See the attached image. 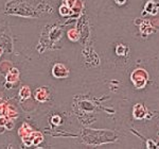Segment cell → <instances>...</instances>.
Returning <instances> with one entry per match:
<instances>
[{"label": "cell", "instance_id": "cell-1", "mask_svg": "<svg viewBox=\"0 0 159 149\" xmlns=\"http://www.w3.org/2000/svg\"><path fill=\"white\" fill-rule=\"evenodd\" d=\"M130 79H132V82L136 89H143L147 85V82L148 80V74L144 69L137 68L130 74Z\"/></svg>", "mask_w": 159, "mask_h": 149}, {"label": "cell", "instance_id": "cell-2", "mask_svg": "<svg viewBox=\"0 0 159 149\" xmlns=\"http://www.w3.org/2000/svg\"><path fill=\"white\" fill-rule=\"evenodd\" d=\"M43 141V135L39 131H34V130H33L29 135L22 137V143L25 145V147L38 146Z\"/></svg>", "mask_w": 159, "mask_h": 149}, {"label": "cell", "instance_id": "cell-3", "mask_svg": "<svg viewBox=\"0 0 159 149\" xmlns=\"http://www.w3.org/2000/svg\"><path fill=\"white\" fill-rule=\"evenodd\" d=\"M52 76L56 79H65L69 76V69L64 64L56 63L52 67Z\"/></svg>", "mask_w": 159, "mask_h": 149}, {"label": "cell", "instance_id": "cell-4", "mask_svg": "<svg viewBox=\"0 0 159 149\" xmlns=\"http://www.w3.org/2000/svg\"><path fill=\"white\" fill-rule=\"evenodd\" d=\"M133 115L136 119H143L148 115V110L143 104L137 103L133 109Z\"/></svg>", "mask_w": 159, "mask_h": 149}, {"label": "cell", "instance_id": "cell-5", "mask_svg": "<svg viewBox=\"0 0 159 149\" xmlns=\"http://www.w3.org/2000/svg\"><path fill=\"white\" fill-rule=\"evenodd\" d=\"M50 98V93L46 87H38L35 92V99L38 102H46Z\"/></svg>", "mask_w": 159, "mask_h": 149}, {"label": "cell", "instance_id": "cell-6", "mask_svg": "<svg viewBox=\"0 0 159 149\" xmlns=\"http://www.w3.org/2000/svg\"><path fill=\"white\" fill-rule=\"evenodd\" d=\"M159 11V3L156 1H150L147 2V4L144 6V12L143 14H151V15H156Z\"/></svg>", "mask_w": 159, "mask_h": 149}, {"label": "cell", "instance_id": "cell-7", "mask_svg": "<svg viewBox=\"0 0 159 149\" xmlns=\"http://www.w3.org/2000/svg\"><path fill=\"white\" fill-rule=\"evenodd\" d=\"M18 79H19V70L17 68L12 67L6 74V80L7 82H10V83L14 84L15 82L18 81Z\"/></svg>", "mask_w": 159, "mask_h": 149}, {"label": "cell", "instance_id": "cell-8", "mask_svg": "<svg viewBox=\"0 0 159 149\" xmlns=\"http://www.w3.org/2000/svg\"><path fill=\"white\" fill-rule=\"evenodd\" d=\"M140 31L144 35L151 34L153 32V26L151 25V22L148 20H143L140 25Z\"/></svg>", "mask_w": 159, "mask_h": 149}, {"label": "cell", "instance_id": "cell-9", "mask_svg": "<svg viewBox=\"0 0 159 149\" xmlns=\"http://www.w3.org/2000/svg\"><path fill=\"white\" fill-rule=\"evenodd\" d=\"M33 131L32 129V127L29 125V124H27V123H25V124H22L21 127L19 128V130H18V135L20 137H27V135H29L31 132Z\"/></svg>", "mask_w": 159, "mask_h": 149}, {"label": "cell", "instance_id": "cell-10", "mask_svg": "<svg viewBox=\"0 0 159 149\" xmlns=\"http://www.w3.org/2000/svg\"><path fill=\"white\" fill-rule=\"evenodd\" d=\"M6 116L9 118V119H16L18 117V112L15 109V107L11 106V104H7V114Z\"/></svg>", "mask_w": 159, "mask_h": 149}, {"label": "cell", "instance_id": "cell-11", "mask_svg": "<svg viewBox=\"0 0 159 149\" xmlns=\"http://www.w3.org/2000/svg\"><path fill=\"white\" fill-rule=\"evenodd\" d=\"M19 97H20V99H22V100L29 99L30 97H31V89H30V87L27 86V85L22 86L21 89H20V91H19Z\"/></svg>", "mask_w": 159, "mask_h": 149}, {"label": "cell", "instance_id": "cell-12", "mask_svg": "<svg viewBox=\"0 0 159 149\" xmlns=\"http://www.w3.org/2000/svg\"><path fill=\"white\" fill-rule=\"evenodd\" d=\"M67 36L70 41L72 42H78L80 40V33L76 29H70L67 32Z\"/></svg>", "mask_w": 159, "mask_h": 149}, {"label": "cell", "instance_id": "cell-13", "mask_svg": "<svg viewBox=\"0 0 159 149\" xmlns=\"http://www.w3.org/2000/svg\"><path fill=\"white\" fill-rule=\"evenodd\" d=\"M12 68V64L11 62H7V61H3L1 64H0V73L7 74V71Z\"/></svg>", "mask_w": 159, "mask_h": 149}, {"label": "cell", "instance_id": "cell-14", "mask_svg": "<svg viewBox=\"0 0 159 149\" xmlns=\"http://www.w3.org/2000/svg\"><path fill=\"white\" fill-rule=\"evenodd\" d=\"M83 7H84L83 1H82V0H76V1L74 2L73 7H71V11L73 13H80L82 10H83Z\"/></svg>", "mask_w": 159, "mask_h": 149}, {"label": "cell", "instance_id": "cell-15", "mask_svg": "<svg viewBox=\"0 0 159 149\" xmlns=\"http://www.w3.org/2000/svg\"><path fill=\"white\" fill-rule=\"evenodd\" d=\"M127 52H129V48H127L125 45H123V44H119V45L117 46L116 53L118 55H125Z\"/></svg>", "mask_w": 159, "mask_h": 149}, {"label": "cell", "instance_id": "cell-16", "mask_svg": "<svg viewBox=\"0 0 159 149\" xmlns=\"http://www.w3.org/2000/svg\"><path fill=\"white\" fill-rule=\"evenodd\" d=\"M71 13H72L71 9L68 6H66V4L63 3L60 7V14L61 15V16H69V15H70Z\"/></svg>", "mask_w": 159, "mask_h": 149}, {"label": "cell", "instance_id": "cell-17", "mask_svg": "<svg viewBox=\"0 0 159 149\" xmlns=\"http://www.w3.org/2000/svg\"><path fill=\"white\" fill-rule=\"evenodd\" d=\"M14 126H15V124H14V122H13V119H9V120L7 122L6 126H4V128H6V130L11 131V130H13Z\"/></svg>", "mask_w": 159, "mask_h": 149}, {"label": "cell", "instance_id": "cell-18", "mask_svg": "<svg viewBox=\"0 0 159 149\" xmlns=\"http://www.w3.org/2000/svg\"><path fill=\"white\" fill-rule=\"evenodd\" d=\"M51 122L53 123L54 125H60L61 122V118L58 116V115H54V116H52V118H51Z\"/></svg>", "mask_w": 159, "mask_h": 149}, {"label": "cell", "instance_id": "cell-19", "mask_svg": "<svg viewBox=\"0 0 159 149\" xmlns=\"http://www.w3.org/2000/svg\"><path fill=\"white\" fill-rule=\"evenodd\" d=\"M76 0H63V2H64V4H66V6H68L69 7H73V4H74V2H75Z\"/></svg>", "mask_w": 159, "mask_h": 149}, {"label": "cell", "instance_id": "cell-20", "mask_svg": "<svg viewBox=\"0 0 159 149\" xmlns=\"http://www.w3.org/2000/svg\"><path fill=\"white\" fill-rule=\"evenodd\" d=\"M9 120V118H7V116H0V126H6V124H7V122Z\"/></svg>", "mask_w": 159, "mask_h": 149}, {"label": "cell", "instance_id": "cell-21", "mask_svg": "<svg viewBox=\"0 0 159 149\" xmlns=\"http://www.w3.org/2000/svg\"><path fill=\"white\" fill-rule=\"evenodd\" d=\"M151 25L153 26V28H159V18H155L151 22Z\"/></svg>", "mask_w": 159, "mask_h": 149}, {"label": "cell", "instance_id": "cell-22", "mask_svg": "<svg viewBox=\"0 0 159 149\" xmlns=\"http://www.w3.org/2000/svg\"><path fill=\"white\" fill-rule=\"evenodd\" d=\"M147 147L148 148H155V143L152 142L151 140L148 141V144H147Z\"/></svg>", "mask_w": 159, "mask_h": 149}, {"label": "cell", "instance_id": "cell-23", "mask_svg": "<svg viewBox=\"0 0 159 149\" xmlns=\"http://www.w3.org/2000/svg\"><path fill=\"white\" fill-rule=\"evenodd\" d=\"M115 2H116L118 6H124L126 3V0H115Z\"/></svg>", "mask_w": 159, "mask_h": 149}, {"label": "cell", "instance_id": "cell-24", "mask_svg": "<svg viewBox=\"0 0 159 149\" xmlns=\"http://www.w3.org/2000/svg\"><path fill=\"white\" fill-rule=\"evenodd\" d=\"M4 130H6V128H4L3 126H0V133H3Z\"/></svg>", "mask_w": 159, "mask_h": 149}, {"label": "cell", "instance_id": "cell-25", "mask_svg": "<svg viewBox=\"0 0 159 149\" xmlns=\"http://www.w3.org/2000/svg\"><path fill=\"white\" fill-rule=\"evenodd\" d=\"M1 55H2V49L0 48V56H1Z\"/></svg>", "mask_w": 159, "mask_h": 149}, {"label": "cell", "instance_id": "cell-26", "mask_svg": "<svg viewBox=\"0 0 159 149\" xmlns=\"http://www.w3.org/2000/svg\"><path fill=\"white\" fill-rule=\"evenodd\" d=\"M1 98H2V94L0 93V101H1Z\"/></svg>", "mask_w": 159, "mask_h": 149}]
</instances>
